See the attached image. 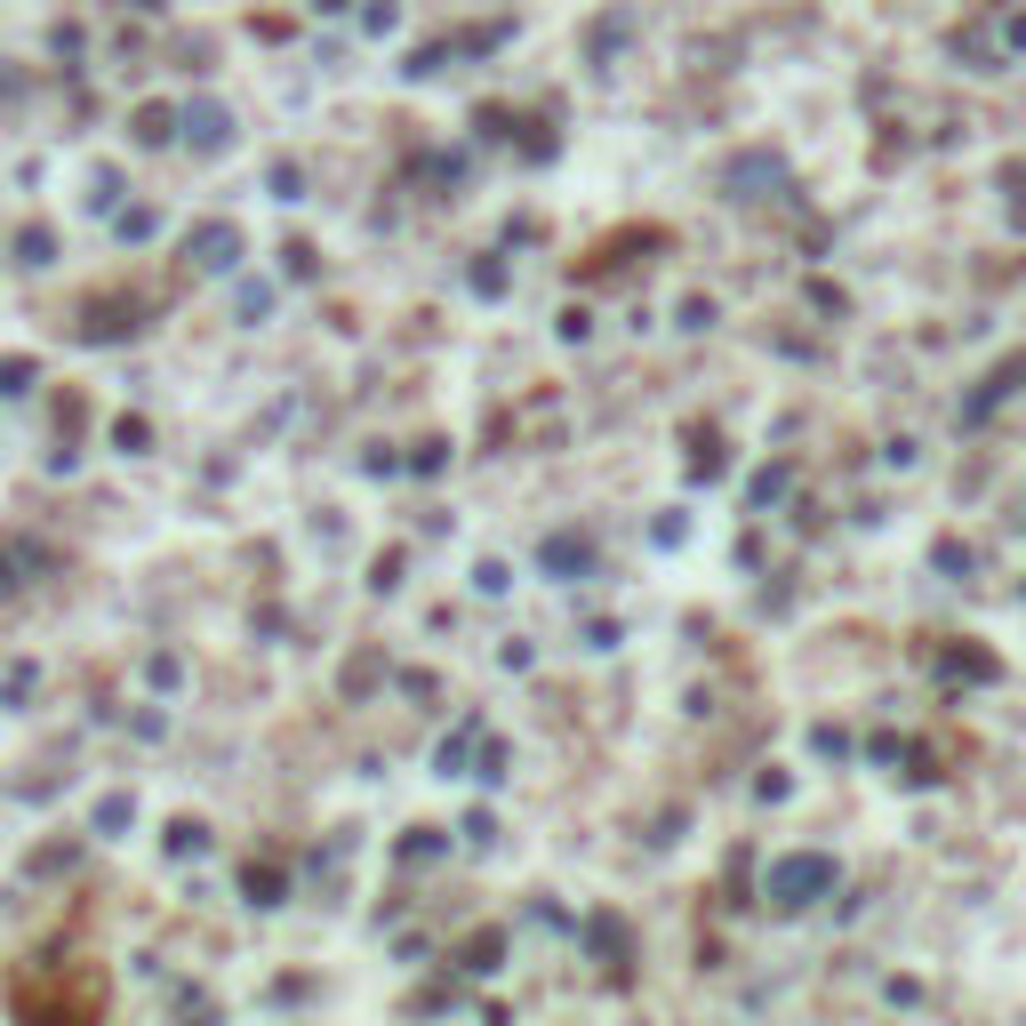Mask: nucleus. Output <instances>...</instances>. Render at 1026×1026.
<instances>
[{"instance_id":"f257e3e1","label":"nucleus","mask_w":1026,"mask_h":1026,"mask_svg":"<svg viewBox=\"0 0 1026 1026\" xmlns=\"http://www.w3.org/2000/svg\"><path fill=\"white\" fill-rule=\"evenodd\" d=\"M762 891H770V906H810L818 891H834V859H810V850L802 859H778Z\"/></svg>"},{"instance_id":"f03ea898","label":"nucleus","mask_w":1026,"mask_h":1026,"mask_svg":"<svg viewBox=\"0 0 1026 1026\" xmlns=\"http://www.w3.org/2000/svg\"><path fill=\"white\" fill-rule=\"evenodd\" d=\"M121 337H136V305L129 297H89L81 305V346H121Z\"/></svg>"},{"instance_id":"7ed1b4c3","label":"nucleus","mask_w":1026,"mask_h":1026,"mask_svg":"<svg viewBox=\"0 0 1026 1026\" xmlns=\"http://www.w3.org/2000/svg\"><path fill=\"white\" fill-rule=\"evenodd\" d=\"M185 257H193L201 273H233V257H242V225H225V217H209V225H193V242H185Z\"/></svg>"},{"instance_id":"20e7f679","label":"nucleus","mask_w":1026,"mask_h":1026,"mask_svg":"<svg viewBox=\"0 0 1026 1026\" xmlns=\"http://www.w3.org/2000/svg\"><path fill=\"white\" fill-rule=\"evenodd\" d=\"M185 136H193V145H201V153H217V145H225V136H233V121H225L217 105H193V113H185Z\"/></svg>"},{"instance_id":"39448f33","label":"nucleus","mask_w":1026,"mask_h":1026,"mask_svg":"<svg viewBox=\"0 0 1026 1026\" xmlns=\"http://www.w3.org/2000/svg\"><path fill=\"white\" fill-rule=\"evenodd\" d=\"M17 265H24V273L57 265V233H49V225H24V233H17Z\"/></svg>"},{"instance_id":"423d86ee","label":"nucleus","mask_w":1026,"mask_h":1026,"mask_svg":"<svg viewBox=\"0 0 1026 1026\" xmlns=\"http://www.w3.org/2000/svg\"><path fill=\"white\" fill-rule=\"evenodd\" d=\"M168 136H177V113H168V105H145V113H136V145H168Z\"/></svg>"},{"instance_id":"0eeeda50","label":"nucleus","mask_w":1026,"mask_h":1026,"mask_svg":"<svg viewBox=\"0 0 1026 1026\" xmlns=\"http://www.w3.org/2000/svg\"><path fill=\"white\" fill-rule=\"evenodd\" d=\"M32 386H41V361H24V353L0 361V393H32Z\"/></svg>"},{"instance_id":"6e6552de","label":"nucleus","mask_w":1026,"mask_h":1026,"mask_svg":"<svg viewBox=\"0 0 1026 1026\" xmlns=\"http://www.w3.org/2000/svg\"><path fill=\"white\" fill-rule=\"evenodd\" d=\"M242 891H249L257 906H281V866H249V874H242Z\"/></svg>"},{"instance_id":"1a4fd4ad","label":"nucleus","mask_w":1026,"mask_h":1026,"mask_svg":"<svg viewBox=\"0 0 1026 1026\" xmlns=\"http://www.w3.org/2000/svg\"><path fill=\"white\" fill-rule=\"evenodd\" d=\"M545 562H554V570H586L594 545H586V537H554V545H545Z\"/></svg>"},{"instance_id":"9d476101","label":"nucleus","mask_w":1026,"mask_h":1026,"mask_svg":"<svg viewBox=\"0 0 1026 1026\" xmlns=\"http://www.w3.org/2000/svg\"><path fill=\"white\" fill-rule=\"evenodd\" d=\"M129 818H136V802H129V794H105V802H96V827H105V834H121Z\"/></svg>"},{"instance_id":"9b49d317","label":"nucleus","mask_w":1026,"mask_h":1026,"mask_svg":"<svg viewBox=\"0 0 1026 1026\" xmlns=\"http://www.w3.org/2000/svg\"><path fill=\"white\" fill-rule=\"evenodd\" d=\"M168 850H177V859H193V850H201V827H193V818H177V827H168Z\"/></svg>"},{"instance_id":"f8f14e48","label":"nucleus","mask_w":1026,"mask_h":1026,"mask_svg":"<svg viewBox=\"0 0 1026 1026\" xmlns=\"http://www.w3.org/2000/svg\"><path fill=\"white\" fill-rule=\"evenodd\" d=\"M73 866V842H57V850H41V859H32V874H64Z\"/></svg>"},{"instance_id":"ddd939ff","label":"nucleus","mask_w":1026,"mask_h":1026,"mask_svg":"<svg viewBox=\"0 0 1026 1026\" xmlns=\"http://www.w3.org/2000/svg\"><path fill=\"white\" fill-rule=\"evenodd\" d=\"M113 441H121V450H145L153 433H145V418H121V425H113Z\"/></svg>"},{"instance_id":"4468645a","label":"nucleus","mask_w":1026,"mask_h":1026,"mask_svg":"<svg viewBox=\"0 0 1026 1026\" xmlns=\"http://www.w3.org/2000/svg\"><path fill=\"white\" fill-rule=\"evenodd\" d=\"M24 690H32V666H9V674H0V698H9V706H17Z\"/></svg>"},{"instance_id":"2eb2a0df","label":"nucleus","mask_w":1026,"mask_h":1026,"mask_svg":"<svg viewBox=\"0 0 1026 1026\" xmlns=\"http://www.w3.org/2000/svg\"><path fill=\"white\" fill-rule=\"evenodd\" d=\"M9 586H17V562H9V554H0V594H9Z\"/></svg>"}]
</instances>
